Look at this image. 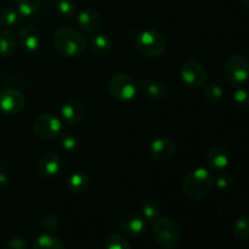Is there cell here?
I'll use <instances>...</instances> for the list:
<instances>
[{
	"label": "cell",
	"mask_w": 249,
	"mask_h": 249,
	"mask_svg": "<svg viewBox=\"0 0 249 249\" xmlns=\"http://www.w3.org/2000/svg\"><path fill=\"white\" fill-rule=\"evenodd\" d=\"M206 162L209 169L213 170V172H224L230 164V156L224 147L214 146V147L209 148L208 152H207Z\"/></svg>",
	"instance_id": "4fadbf2b"
},
{
	"label": "cell",
	"mask_w": 249,
	"mask_h": 249,
	"mask_svg": "<svg viewBox=\"0 0 249 249\" xmlns=\"http://www.w3.org/2000/svg\"><path fill=\"white\" fill-rule=\"evenodd\" d=\"M241 2H242V4L245 5V6L249 7V0H241Z\"/></svg>",
	"instance_id": "836d02e7"
},
{
	"label": "cell",
	"mask_w": 249,
	"mask_h": 249,
	"mask_svg": "<svg viewBox=\"0 0 249 249\" xmlns=\"http://www.w3.org/2000/svg\"><path fill=\"white\" fill-rule=\"evenodd\" d=\"M40 226L43 229V231H45L46 233H50L53 231H55L58 226V219L55 214L48 213L41 218L40 220Z\"/></svg>",
	"instance_id": "1f68e13d"
},
{
	"label": "cell",
	"mask_w": 249,
	"mask_h": 249,
	"mask_svg": "<svg viewBox=\"0 0 249 249\" xmlns=\"http://www.w3.org/2000/svg\"><path fill=\"white\" fill-rule=\"evenodd\" d=\"M60 145L66 152H74L79 145V140L73 133H63L60 139Z\"/></svg>",
	"instance_id": "f1b7e54d"
},
{
	"label": "cell",
	"mask_w": 249,
	"mask_h": 249,
	"mask_svg": "<svg viewBox=\"0 0 249 249\" xmlns=\"http://www.w3.org/2000/svg\"><path fill=\"white\" fill-rule=\"evenodd\" d=\"M152 236L160 247L174 249L181 242L182 232L177 221L169 218H158L153 221Z\"/></svg>",
	"instance_id": "3957f363"
},
{
	"label": "cell",
	"mask_w": 249,
	"mask_h": 249,
	"mask_svg": "<svg viewBox=\"0 0 249 249\" xmlns=\"http://www.w3.org/2000/svg\"><path fill=\"white\" fill-rule=\"evenodd\" d=\"M16 49V36L7 28L0 29V57L12 55Z\"/></svg>",
	"instance_id": "d6986e66"
},
{
	"label": "cell",
	"mask_w": 249,
	"mask_h": 249,
	"mask_svg": "<svg viewBox=\"0 0 249 249\" xmlns=\"http://www.w3.org/2000/svg\"><path fill=\"white\" fill-rule=\"evenodd\" d=\"M214 187V175L206 168L190 170L182 182V192L192 201H199L208 196Z\"/></svg>",
	"instance_id": "7a4b0ae2"
},
{
	"label": "cell",
	"mask_w": 249,
	"mask_h": 249,
	"mask_svg": "<svg viewBox=\"0 0 249 249\" xmlns=\"http://www.w3.org/2000/svg\"><path fill=\"white\" fill-rule=\"evenodd\" d=\"M233 181H235V179H233L232 175H231L230 173L225 172V170H224V172H219L218 175L214 178V185H215L218 189L221 190H226L229 189V187L232 186Z\"/></svg>",
	"instance_id": "4dcf8cb0"
},
{
	"label": "cell",
	"mask_w": 249,
	"mask_h": 249,
	"mask_svg": "<svg viewBox=\"0 0 249 249\" xmlns=\"http://www.w3.org/2000/svg\"><path fill=\"white\" fill-rule=\"evenodd\" d=\"M119 229L125 235L131 237H140L146 232L145 218L135 213H128L119 220Z\"/></svg>",
	"instance_id": "8fae6325"
},
{
	"label": "cell",
	"mask_w": 249,
	"mask_h": 249,
	"mask_svg": "<svg viewBox=\"0 0 249 249\" xmlns=\"http://www.w3.org/2000/svg\"><path fill=\"white\" fill-rule=\"evenodd\" d=\"M141 213L142 216L148 221H155L160 218V208L156 202L147 201L141 207Z\"/></svg>",
	"instance_id": "4316f807"
},
{
	"label": "cell",
	"mask_w": 249,
	"mask_h": 249,
	"mask_svg": "<svg viewBox=\"0 0 249 249\" xmlns=\"http://www.w3.org/2000/svg\"><path fill=\"white\" fill-rule=\"evenodd\" d=\"M225 77L233 87H242L249 80V61L247 57L240 53L229 56L225 66Z\"/></svg>",
	"instance_id": "8992f818"
},
{
	"label": "cell",
	"mask_w": 249,
	"mask_h": 249,
	"mask_svg": "<svg viewBox=\"0 0 249 249\" xmlns=\"http://www.w3.org/2000/svg\"><path fill=\"white\" fill-rule=\"evenodd\" d=\"M56 10L62 17H72L77 12V4L73 0H58L56 4Z\"/></svg>",
	"instance_id": "83f0119b"
},
{
	"label": "cell",
	"mask_w": 249,
	"mask_h": 249,
	"mask_svg": "<svg viewBox=\"0 0 249 249\" xmlns=\"http://www.w3.org/2000/svg\"><path fill=\"white\" fill-rule=\"evenodd\" d=\"M233 102L236 106L243 111H249V90L245 88H240L233 92Z\"/></svg>",
	"instance_id": "f546056e"
},
{
	"label": "cell",
	"mask_w": 249,
	"mask_h": 249,
	"mask_svg": "<svg viewBox=\"0 0 249 249\" xmlns=\"http://www.w3.org/2000/svg\"><path fill=\"white\" fill-rule=\"evenodd\" d=\"M26 99L17 89H6L0 92V112L6 116H14L23 109Z\"/></svg>",
	"instance_id": "9c48e42d"
},
{
	"label": "cell",
	"mask_w": 249,
	"mask_h": 249,
	"mask_svg": "<svg viewBox=\"0 0 249 249\" xmlns=\"http://www.w3.org/2000/svg\"><path fill=\"white\" fill-rule=\"evenodd\" d=\"M33 249H66L60 238L51 233H43L34 241Z\"/></svg>",
	"instance_id": "44dd1931"
},
{
	"label": "cell",
	"mask_w": 249,
	"mask_h": 249,
	"mask_svg": "<svg viewBox=\"0 0 249 249\" xmlns=\"http://www.w3.org/2000/svg\"><path fill=\"white\" fill-rule=\"evenodd\" d=\"M19 14L17 10L11 9V7H4L0 10V26L5 28L15 27L19 22Z\"/></svg>",
	"instance_id": "d4e9b609"
},
{
	"label": "cell",
	"mask_w": 249,
	"mask_h": 249,
	"mask_svg": "<svg viewBox=\"0 0 249 249\" xmlns=\"http://www.w3.org/2000/svg\"><path fill=\"white\" fill-rule=\"evenodd\" d=\"M138 89V82L125 73H117L112 75L107 83L109 95L117 101H130L136 96Z\"/></svg>",
	"instance_id": "5b68a950"
},
{
	"label": "cell",
	"mask_w": 249,
	"mask_h": 249,
	"mask_svg": "<svg viewBox=\"0 0 249 249\" xmlns=\"http://www.w3.org/2000/svg\"><path fill=\"white\" fill-rule=\"evenodd\" d=\"M53 44L55 50L63 57H79L87 49V38L80 31L71 27H62L53 33Z\"/></svg>",
	"instance_id": "6da1fadb"
},
{
	"label": "cell",
	"mask_w": 249,
	"mask_h": 249,
	"mask_svg": "<svg viewBox=\"0 0 249 249\" xmlns=\"http://www.w3.org/2000/svg\"><path fill=\"white\" fill-rule=\"evenodd\" d=\"M78 26L87 33H96L102 26L101 16L97 11L92 9H84L78 14Z\"/></svg>",
	"instance_id": "9a60e30c"
},
{
	"label": "cell",
	"mask_w": 249,
	"mask_h": 249,
	"mask_svg": "<svg viewBox=\"0 0 249 249\" xmlns=\"http://www.w3.org/2000/svg\"><path fill=\"white\" fill-rule=\"evenodd\" d=\"M85 114V107L80 100L71 99L63 104L61 117L67 125H77L82 122Z\"/></svg>",
	"instance_id": "7c38bea8"
},
{
	"label": "cell",
	"mask_w": 249,
	"mask_h": 249,
	"mask_svg": "<svg viewBox=\"0 0 249 249\" xmlns=\"http://www.w3.org/2000/svg\"><path fill=\"white\" fill-rule=\"evenodd\" d=\"M105 249H130V243L124 236L118 233H111L106 237L104 243Z\"/></svg>",
	"instance_id": "484cf974"
},
{
	"label": "cell",
	"mask_w": 249,
	"mask_h": 249,
	"mask_svg": "<svg viewBox=\"0 0 249 249\" xmlns=\"http://www.w3.org/2000/svg\"><path fill=\"white\" fill-rule=\"evenodd\" d=\"M113 48L111 38L106 34H96L91 39V49L96 55L106 56L108 55Z\"/></svg>",
	"instance_id": "ffe728a7"
},
{
	"label": "cell",
	"mask_w": 249,
	"mask_h": 249,
	"mask_svg": "<svg viewBox=\"0 0 249 249\" xmlns=\"http://www.w3.org/2000/svg\"><path fill=\"white\" fill-rule=\"evenodd\" d=\"M232 233L237 240L246 241L249 238V216H241L233 223Z\"/></svg>",
	"instance_id": "cb8c5ba5"
},
{
	"label": "cell",
	"mask_w": 249,
	"mask_h": 249,
	"mask_svg": "<svg viewBox=\"0 0 249 249\" xmlns=\"http://www.w3.org/2000/svg\"><path fill=\"white\" fill-rule=\"evenodd\" d=\"M181 80L187 88L198 89L207 82V71L201 62L187 60L181 67Z\"/></svg>",
	"instance_id": "ba28073f"
},
{
	"label": "cell",
	"mask_w": 249,
	"mask_h": 249,
	"mask_svg": "<svg viewBox=\"0 0 249 249\" xmlns=\"http://www.w3.org/2000/svg\"><path fill=\"white\" fill-rule=\"evenodd\" d=\"M177 153V143L168 138H158L151 142L150 155L157 162H168Z\"/></svg>",
	"instance_id": "30bf717a"
},
{
	"label": "cell",
	"mask_w": 249,
	"mask_h": 249,
	"mask_svg": "<svg viewBox=\"0 0 249 249\" xmlns=\"http://www.w3.org/2000/svg\"><path fill=\"white\" fill-rule=\"evenodd\" d=\"M224 96V90L216 83H208L203 85V97L209 104H218Z\"/></svg>",
	"instance_id": "7402d4cb"
},
{
	"label": "cell",
	"mask_w": 249,
	"mask_h": 249,
	"mask_svg": "<svg viewBox=\"0 0 249 249\" xmlns=\"http://www.w3.org/2000/svg\"><path fill=\"white\" fill-rule=\"evenodd\" d=\"M135 45L141 55L146 57H158L164 53L167 41L160 32L147 28L138 33L135 36Z\"/></svg>",
	"instance_id": "277c9868"
},
{
	"label": "cell",
	"mask_w": 249,
	"mask_h": 249,
	"mask_svg": "<svg viewBox=\"0 0 249 249\" xmlns=\"http://www.w3.org/2000/svg\"><path fill=\"white\" fill-rule=\"evenodd\" d=\"M5 249H27V241L23 237L15 236L7 240Z\"/></svg>",
	"instance_id": "d6a6232c"
},
{
	"label": "cell",
	"mask_w": 249,
	"mask_h": 249,
	"mask_svg": "<svg viewBox=\"0 0 249 249\" xmlns=\"http://www.w3.org/2000/svg\"><path fill=\"white\" fill-rule=\"evenodd\" d=\"M33 130L41 140H53L62 133V122L50 113L39 114L34 119Z\"/></svg>",
	"instance_id": "52a82bcc"
},
{
	"label": "cell",
	"mask_w": 249,
	"mask_h": 249,
	"mask_svg": "<svg viewBox=\"0 0 249 249\" xmlns=\"http://www.w3.org/2000/svg\"><path fill=\"white\" fill-rule=\"evenodd\" d=\"M89 186V177L84 172H73L67 179V187L73 194H83Z\"/></svg>",
	"instance_id": "ac0fdd59"
},
{
	"label": "cell",
	"mask_w": 249,
	"mask_h": 249,
	"mask_svg": "<svg viewBox=\"0 0 249 249\" xmlns=\"http://www.w3.org/2000/svg\"><path fill=\"white\" fill-rule=\"evenodd\" d=\"M61 165H62V160H61L60 156L56 152L49 151V152L44 153L39 160L38 172L39 174L45 178L55 177L60 172Z\"/></svg>",
	"instance_id": "5bb4252c"
},
{
	"label": "cell",
	"mask_w": 249,
	"mask_h": 249,
	"mask_svg": "<svg viewBox=\"0 0 249 249\" xmlns=\"http://www.w3.org/2000/svg\"><path fill=\"white\" fill-rule=\"evenodd\" d=\"M19 45L24 51H36L38 50L41 43V34L36 27L27 26L19 31L18 34Z\"/></svg>",
	"instance_id": "e0dca14e"
},
{
	"label": "cell",
	"mask_w": 249,
	"mask_h": 249,
	"mask_svg": "<svg viewBox=\"0 0 249 249\" xmlns=\"http://www.w3.org/2000/svg\"><path fill=\"white\" fill-rule=\"evenodd\" d=\"M40 7V0H17V12L21 17H32Z\"/></svg>",
	"instance_id": "603a6c76"
},
{
	"label": "cell",
	"mask_w": 249,
	"mask_h": 249,
	"mask_svg": "<svg viewBox=\"0 0 249 249\" xmlns=\"http://www.w3.org/2000/svg\"><path fill=\"white\" fill-rule=\"evenodd\" d=\"M138 88L147 97L153 100L164 99L169 92V88L164 82L160 80H148L141 79L138 82Z\"/></svg>",
	"instance_id": "2e32d148"
}]
</instances>
